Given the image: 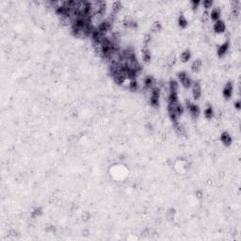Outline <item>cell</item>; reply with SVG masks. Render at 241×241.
Returning <instances> with one entry per match:
<instances>
[{"label":"cell","instance_id":"10","mask_svg":"<svg viewBox=\"0 0 241 241\" xmlns=\"http://www.w3.org/2000/svg\"><path fill=\"white\" fill-rule=\"evenodd\" d=\"M219 138H220V141L222 142V144H223V145H225L226 147L230 146L231 144H232V142H233L231 135L228 132H226V131H224V132H222L220 134Z\"/></svg>","mask_w":241,"mask_h":241},{"label":"cell","instance_id":"3","mask_svg":"<svg viewBox=\"0 0 241 241\" xmlns=\"http://www.w3.org/2000/svg\"><path fill=\"white\" fill-rule=\"evenodd\" d=\"M177 76L179 78V80L181 81L183 87L185 89H189L191 88L192 84H193V81H192L191 77L185 72V71H181L177 74Z\"/></svg>","mask_w":241,"mask_h":241},{"label":"cell","instance_id":"16","mask_svg":"<svg viewBox=\"0 0 241 241\" xmlns=\"http://www.w3.org/2000/svg\"><path fill=\"white\" fill-rule=\"evenodd\" d=\"M123 9V3L120 1H114L111 5V12L114 14H118Z\"/></svg>","mask_w":241,"mask_h":241},{"label":"cell","instance_id":"21","mask_svg":"<svg viewBox=\"0 0 241 241\" xmlns=\"http://www.w3.org/2000/svg\"><path fill=\"white\" fill-rule=\"evenodd\" d=\"M190 58H191V52H190V50H188V49L184 50V51L181 53V55H180V60H181L182 62H187V61L190 60Z\"/></svg>","mask_w":241,"mask_h":241},{"label":"cell","instance_id":"23","mask_svg":"<svg viewBox=\"0 0 241 241\" xmlns=\"http://www.w3.org/2000/svg\"><path fill=\"white\" fill-rule=\"evenodd\" d=\"M80 219L84 222H88L91 219V214L89 211H83L80 215Z\"/></svg>","mask_w":241,"mask_h":241},{"label":"cell","instance_id":"22","mask_svg":"<svg viewBox=\"0 0 241 241\" xmlns=\"http://www.w3.org/2000/svg\"><path fill=\"white\" fill-rule=\"evenodd\" d=\"M128 89H129L131 91H137V90H138V83H137V79H131V80H129Z\"/></svg>","mask_w":241,"mask_h":241},{"label":"cell","instance_id":"8","mask_svg":"<svg viewBox=\"0 0 241 241\" xmlns=\"http://www.w3.org/2000/svg\"><path fill=\"white\" fill-rule=\"evenodd\" d=\"M172 127H173L174 132H175L178 136H180V137H185V136H186L187 132H186V127H185L182 123H180L179 122L173 123Z\"/></svg>","mask_w":241,"mask_h":241},{"label":"cell","instance_id":"27","mask_svg":"<svg viewBox=\"0 0 241 241\" xmlns=\"http://www.w3.org/2000/svg\"><path fill=\"white\" fill-rule=\"evenodd\" d=\"M195 196L198 198V199H204V192H203V190H201V189H196L195 190Z\"/></svg>","mask_w":241,"mask_h":241},{"label":"cell","instance_id":"1","mask_svg":"<svg viewBox=\"0 0 241 241\" xmlns=\"http://www.w3.org/2000/svg\"><path fill=\"white\" fill-rule=\"evenodd\" d=\"M160 95H161V89L159 87H155L151 89V95L149 97V104L154 107V108H157L159 106V99H160Z\"/></svg>","mask_w":241,"mask_h":241},{"label":"cell","instance_id":"9","mask_svg":"<svg viewBox=\"0 0 241 241\" xmlns=\"http://www.w3.org/2000/svg\"><path fill=\"white\" fill-rule=\"evenodd\" d=\"M112 27H113V25L110 22H108V20H104L98 27H97V29L99 31H101L102 33H104L106 35V33L108 32L112 28Z\"/></svg>","mask_w":241,"mask_h":241},{"label":"cell","instance_id":"15","mask_svg":"<svg viewBox=\"0 0 241 241\" xmlns=\"http://www.w3.org/2000/svg\"><path fill=\"white\" fill-rule=\"evenodd\" d=\"M43 211H42V208L40 207V206H37V207H34L31 211H30V218L32 219H38L40 218L41 215H42Z\"/></svg>","mask_w":241,"mask_h":241},{"label":"cell","instance_id":"4","mask_svg":"<svg viewBox=\"0 0 241 241\" xmlns=\"http://www.w3.org/2000/svg\"><path fill=\"white\" fill-rule=\"evenodd\" d=\"M191 87H192L191 91H192V96H193V98L195 100H199L201 98V96H202V93H203L202 86H201L200 82L199 81H194Z\"/></svg>","mask_w":241,"mask_h":241},{"label":"cell","instance_id":"28","mask_svg":"<svg viewBox=\"0 0 241 241\" xmlns=\"http://www.w3.org/2000/svg\"><path fill=\"white\" fill-rule=\"evenodd\" d=\"M234 108H235L237 110H239V109H240V108H241V103H240V101H239V100H237V101H235V102H234Z\"/></svg>","mask_w":241,"mask_h":241},{"label":"cell","instance_id":"2","mask_svg":"<svg viewBox=\"0 0 241 241\" xmlns=\"http://www.w3.org/2000/svg\"><path fill=\"white\" fill-rule=\"evenodd\" d=\"M186 108L189 112V115L191 116L192 119H198L199 116H200V108L198 107V105L192 103L189 99H186Z\"/></svg>","mask_w":241,"mask_h":241},{"label":"cell","instance_id":"5","mask_svg":"<svg viewBox=\"0 0 241 241\" xmlns=\"http://www.w3.org/2000/svg\"><path fill=\"white\" fill-rule=\"evenodd\" d=\"M234 93V86L233 83L231 81H228L225 83L224 87H223V90H222V95L225 99H230Z\"/></svg>","mask_w":241,"mask_h":241},{"label":"cell","instance_id":"12","mask_svg":"<svg viewBox=\"0 0 241 241\" xmlns=\"http://www.w3.org/2000/svg\"><path fill=\"white\" fill-rule=\"evenodd\" d=\"M202 69H203V61H202V60L197 59V60H195L193 62H192V64H191V71L193 72V73L197 74V73L201 72Z\"/></svg>","mask_w":241,"mask_h":241},{"label":"cell","instance_id":"14","mask_svg":"<svg viewBox=\"0 0 241 241\" xmlns=\"http://www.w3.org/2000/svg\"><path fill=\"white\" fill-rule=\"evenodd\" d=\"M177 23H178V27L180 28H186L187 26H188V21H187V19H186V17L185 16L184 13H180Z\"/></svg>","mask_w":241,"mask_h":241},{"label":"cell","instance_id":"19","mask_svg":"<svg viewBox=\"0 0 241 241\" xmlns=\"http://www.w3.org/2000/svg\"><path fill=\"white\" fill-rule=\"evenodd\" d=\"M169 89L171 92H175V93H178V89H179V84L176 80L174 79H171L170 82H169Z\"/></svg>","mask_w":241,"mask_h":241},{"label":"cell","instance_id":"18","mask_svg":"<svg viewBox=\"0 0 241 241\" xmlns=\"http://www.w3.org/2000/svg\"><path fill=\"white\" fill-rule=\"evenodd\" d=\"M220 14H221V12L219 8H214L212 10V12L209 13V17L211 18V20L213 21H218L219 20V17H220Z\"/></svg>","mask_w":241,"mask_h":241},{"label":"cell","instance_id":"13","mask_svg":"<svg viewBox=\"0 0 241 241\" xmlns=\"http://www.w3.org/2000/svg\"><path fill=\"white\" fill-rule=\"evenodd\" d=\"M166 219L170 222H173L176 219V210L174 208H170L165 213Z\"/></svg>","mask_w":241,"mask_h":241},{"label":"cell","instance_id":"17","mask_svg":"<svg viewBox=\"0 0 241 241\" xmlns=\"http://www.w3.org/2000/svg\"><path fill=\"white\" fill-rule=\"evenodd\" d=\"M204 114H205V119H207V120H211V119L214 118L215 111H214L213 108H212L209 104H207V106H206V108H205V113H204Z\"/></svg>","mask_w":241,"mask_h":241},{"label":"cell","instance_id":"7","mask_svg":"<svg viewBox=\"0 0 241 241\" xmlns=\"http://www.w3.org/2000/svg\"><path fill=\"white\" fill-rule=\"evenodd\" d=\"M229 41H225L222 44H220L218 49H217V55L219 56V58H223L224 56H226V54L228 53L229 50Z\"/></svg>","mask_w":241,"mask_h":241},{"label":"cell","instance_id":"6","mask_svg":"<svg viewBox=\"0 0 241 241\" xmlns=\"http://www.w3.org/2000/svg\"><path fill=\"white\" fill-rule=\"evenodd\" d=\"M213 32L216 34H221L224 33L226 31V25L224 23V21L222 20H218L215 22V24L213 25V28H212Z\"/></svg>","mask_w":241,"mask_h":241},{"label":"cell","instance_id":"24","mask_svg":"<svg viewBox=\"0 0 241 241\" xmlns=\"http://www.w3.org/2000/svg\"><path fill=\"white\" fill-rule=\"evenodd\" d=\"M209 19H210V17H209V12H208L207 11H205V12L202 13V22H203L204 24H206Z\"/></svg>","mask_w":241,"mask_h":241},{"label":"cell","instance_id":"29","mask_svg":"<svg viewBox=\"0 0 241 241\" xmlns=\"http://www.w3.org/2000/svg\"><path fill=\"white\" fill-rule=\"evenodd\" d=\"M89 229H84V230L82 231V235H84V236H89Z\"/></svg>","mask_w":241,"mask_h":241},{"label":"cell","instance_id":"25","mask_svg":"<svg viewBox=\"0 0 241 241\" xmlns=\"http://www.w3.org/2000/svg\"><path fill=\"white\" fill-rule=\"evenodd\" d=\"M200 3L201 2L199 1V0H192V1L190 2V7L192 8V10H193V11H196L199 8Z\"/></svg>","mask_w":241,"mask_h":241},{"label":"cell","instance_id":"26","mask_svg":"<svg viewBox=\"0 0 241 241\" xmlns=\"http://www.w3.org/2000/svg\"><path fill=\"white\" fill-rule=\"evenodd\" d=\"M213 5V1L212 0H205V1L203 2V7L207 11L208 9H210Z\"/></svg>","mask_w":241,"mask_h":241},{"label":"cell","instance_id":"11","mask_svg":"<svg viewBox=\"0 0 241 241\" xmlns=\"http://www.w3.org/2000/svg\"><path fill=\"white\" fill-rule=\"evenodd\" d=\"M141 54H142V60L145 63H148L151 61L152 60V54H151V50L149 49L148 46H143L142 50H141Z\"/></svg>","mask_w":241,"mask_h":241},{"label":"cell","instance_id":"20","mask_svg":"<svg viewBox=\"0 0 241 241\" xmlns=\"http://www.w3.org/2000/svg\"><path fill=\"white\" fill-rule=\"evenodd\" d=\"M162 30V25L160 24V22L156 21L152 24L151 26V32L153 34H158L160 31Z\"/></svg>","mask_w":241,"mask_h":241}]
</instances>
